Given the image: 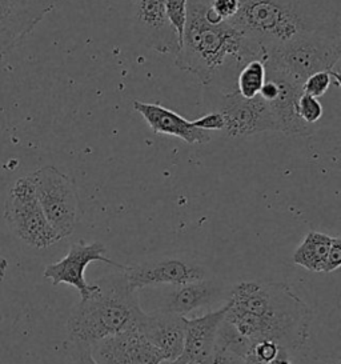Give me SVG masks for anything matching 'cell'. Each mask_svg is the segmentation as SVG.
<instances>
[{
  "mask_svg": "<svg viewBox=\"0 0 341 364\" xmlns=\"http://www.w3.org/2000/svg\"><path fill=\"white\" fill-rule=\"evenodd\" d=\"M225 321L252 343L272 342L289 351L305 348L312 310L286 283L249 280L229 291Z\"/></svg>",
  "mask_w": 341,
  "mask_h": 364,
  "instance_id": "6da1fadb",
  "label": "cell"
},
{
  "mask_svg": "<svg viewBox=\"0 0 341 364\" xmlns=\"http://www.w3.org/2000/svg\"><path fill=\"white\" fill-rule=\"evenodd\" d=\"M229 24L266 50L303 35L341 38L340 0H237Z\"/></svg>",
  "mask_w": 341,
  "mask_h": 364,
  "instance_id": "7a4b0ae2",
  "label": "cell"
},
{
  "mask_svg": "<svg viewBox=\"0 0 341 364\" xmlns=\"http://www.w3.org/2000/svg\"><path fill=\"white\" fill-rule=\"evenodd\" d=\"M176 67L210 86L228 59L239 70L254 59L263 60L261 50L229 23L210 22L199 0H188L185 24L176 53Z\"/></svg>",
  "mask_w": 341,
  "mask_h": 364,
  "instance_id": "3957f363",
  "label": "cell"
},
{
  "mask_svg": "<svg viewBox=\"0 0 341 364\" xmlns=\"http://www.w3.org/2000/svg\"><path fill=\"white\" fill-rule=\"evenodd\" d=\"M96 289L75 306L67 321L72 343L92 346L104 338L134 328L144 310L139 291L123 271L96 280Z\"/></svg>",
  "mask_w": 341,
  "mask_h": 364,
  "instance_id": "277c9868",
  "label": "cell"
},
{
  "mask_svg": "<svg viewBox=\"0 0 341 364\" xmlns=\"http://www.w3.org/2000/svg\"><path fill=\"white\" fill-rule=\"evenodd\" d=\"M341 38L303 35L266 50V70L284 76L298 86L321 71H335L340 62Z\"/></svg>",
  "mask_w": 341,
  "mask_h": 364,
  "instance_id": "5b68a950",
  "label": "cell"
},
{
  "mask_svg": "<svg viewBox=\"0 0 341 364\" xmlns=\"http://www.w3.org/2000/svg\"><path fill=\"white\" fill-rule=\"evenodd\" d=\"M4 220L13 235L33 248L44 250L62 240L43 213L28 175L11 186L4 204Z\"/></svg>",
  "mask_w": 341,
  "mask_h": 364,
  "instance_id": "8992f818",
  "label": "cell"
},
{
  "mask_svg": "<svg viewBox=\"0 0 341 364\" xmlns=\"http://www.w3.org/2000/svg\"><path fill=\"white\" fill-rule=\"evenodd\" d=\"M43 213L62 239L72 235L79 216V193L74 181L53 166L28 175Z\"/></svg>",
  "mask_w": 341,
  "mask_h": 364,
  "instance_id": "52a82bcc",
  "label": "cell"
},
{
  "mask_svg": "<svg viewBox=\"0 0 341 364\" xmlns=\"http://www.w3.org/2000/svg\"><path fill=\"white\" fill-rule=\"evenodd\" d=\"M107 248L102 242L85 243L79 240L72 243L68 254L59 262L44 268V278L53 282V286L68 284L79 291L82 300L87 299L96 289V284L87 283L85 272L92 262H103L109 266L123 269L124 266L106 257Z\"/></svg>",
  "mask_w": 341,
  "mask_h": 364,
  "instance_id": "ba28073f",
  "label": "cell"
},
{
  "mask_svg": "<svg viewBox=\"0 0 341 364\" xmlns=\"http://www.w3.org/2000/svg\"><path fill=\"white\" fill-rule=\"evenodd\" d=\"M224 129L231 138H245L266 131H277L271 108L260 95L244 99L236 90L222 97L219 111Z\"/></svg>",
  "mask_w": 341,
  "mask_h": 364,
  "instance_id": "9c48e42d",
  "label": "cell"
},
{
  "mask_svg": "<svg viewBox=\"0 0 341 364\" xmlns=\"http://www.w3.org/2000/svg\"><path fill=\"white\" fill-rule=\"evenodd\" d=\"M53 9L51 0H0V59L19 47Z\"/></svg>",
  "mask_w": 341,
  "mask_h": 364,
  "instance_id": "30bf717a",
  "label": "cell"
},
{
  "mask_svg": "<svg viewBox=\"0 0 341 364\" xmlns=\"http://www.w3.org/2000/svg\"><path fill=\"white\" fill-rule=\"evenodd\" d=\"M134 28L139 41L159 54H176L179 36L167 15L166 0H134Z\"/></svg>",
  "mask_w": 341,
  "mask_h": 364,
  "instance_id": "8fae6325",
  "label": "cell"
},
{
  "mask_svg": "<svg viewBox=\"0 0 341 364\" xmlns=\"http://www.w3.org/2000/svg\"><path fill=\"white\" fill-rule=\"evenodd\" d=\"M97 364H158L161 353L136 328H129L104 338L91 346Z\"/></svg>",
  "mask_w": 341,
  "mask_h": 364,
  "instance_id": "7c38bea8",
  "label": "cell"
},
{
  "mask_svg": "<svg viewBox=\"0 0 341 364\" xmlns=\"http://www.w3.org/2000/svg\"><path fill=\"white\" fill-rule=\"evenodd\" d=\"M134 289L156 286H180L202 280L204 268L180 259H163L138 266H124L121 269Z\"/></svg>",
  "mask_w": 341,
  "mask_h": 364,
  "instance_id": "4fadbf2b",
  "label": "cell"
},
{
  "mask_svg": "<svg viewBox=\"0 0 341 364\" xmlns=\"http://www.w3.org/2000/svg\"><path fill=\"white\" fill-rule=\"evenodd\" d=\"M185 319L173 312L155 310L146 312L139 319L136 328L163 356L164 360H176L184 347Z\"/></svg>",
  "mask_w": 341,
  "mask_h": 364,
  "instance_id": "5bb4252c",
  "label": "cell"
},
{
  "mask_svg": "<svg viewBox=\"0 0 341 364\" xmlns=\"http://www.w3.org/2000/svg\"><path fill=\"white\" fill-rule=\"evenodd\" d=\"M228 303L202 316L185 319L184 347L176 364H205L212 355L219 330L225 321Z\"/></svg>",
  "mask_w": 341,
  "mask_h": 364,
  "instance_id": "9a60e30c",
  "label": "cell"
},
{
  "mask_svg": "<svg viewBox=\"0 0 341 364\" xmlns=\"http://www.w3.org/2000/svg\"><path fill=\"white\" fill-rule=\"evenodd\" d=\"M132 106L156 135L173 136L188 144H207L212 139L211 132L199 129L196 120L190 122L161 105L135 100Z\"/></svg>",
  "mask_w": 341,
  "mask_h": 364,
  "instance_id": "2e32d148",
  "label": "cell"
},
{
  "mask_svg": "<svg viewBox=\"0 0 341 364\" xmlns=\"http://www.w3.org/2000/svg\"><path fill=\"white\" fill-rule=\"evenodd\" d=\"M266 71V77L276 83V95L271 99L268 106L275 119L277 131L288 136H309L313 134V126L307 124L298 115V97L303 94L301 87L276 73Z\"/></svg>",
  "mask_w": 341,
  "mask_h": 364,
  "instance_id": "e0dca14e",
  "label": "cell"
},
{
  "mask_svg": "<svg viewBox=\"0 0 341 364\" xmlns=\"http://www.w3.org/2000/svg\"><path fill=\"white\" fill-rule=\"evenodd\" d=\"M168 287L170 289L164 291L166 294L163 295L161 303L156 310L173 312L184 318L191 312L212 306L213 303L222 299L225 294L223 284L204 279Z\"/></svg>",
  "mask_w": 341,
  "mask_h": 364,
  "instance_id": "ac0fdd59",
  "label": "cell"
},
{
  "mask_svg": "<svg viewBox=\"0 0 341 364\" xmlns=\"http://www.w3.org/2000/svg\"><path fill=\"white\" fill-rule=\"evenodd\" d=\"M333 237L318 231H309L295 250L292 260L295 264L312 272H325Z\"/></svg>",
  "mask_w": 341,
  "mask_h": 364,
  "instance_id": "d6986e66",
  "label": "cell"
},
{
  "mask_svg": "<svg viewBox=\"0 0 341 364\" xmlns=\"http://www.w3.org/2000/svg\"><path fill=\"white\" fill-rule=\"evenodd\" d=\"M266 80V65L260 59L245 63L237 74L236 91L244 99L257 97Z\"/></svg>",
  "mask_w": 341,
  "mask_h": 364,
  "instance_id": "ffe728a7",
  "label": "cell"
},
{
  "mask_svg": "<svg viewBox=\"0 0 341 364\" xmlns=\"http://www.w3.org/2000/svg\"><path fill=\"white\" fill-rule=\"evenodd\" d=\"M341 77L339 73L336 71H321L313 75L309 76L308 79L303 83L301 91L303 94H307L309 97H323L332 83L340 87Z\"/></svg>",
  "mask_w": 341,
  "mask_h": 364,
  "instance_id": "44dd1931",
  "label": "cell"
},
{
  "mask_svg": "<svg viewBox=\"0 0 341 364\" xmlns=\"http://www.w3.org/2000/svg\"><path fill=\"white\" fill-rule=\"evenodd\" d=\"M298 115L309 126H313L323 118V106L318 97H309L307 94H301L298 97Z\"/></svg>",
  "mask_w": 341,
  "mask_h": 364,
  "instance_id": "7402d4cb",
  "label": "cell"
},
{
  "mask_svg": "<svg viewBox=\"0 0 341 364\" xmlns=\"http://www.w3.org/2000/svg\"><path fill=\"white\" fill-rule=\"evenodd\" d=\"M187 4H188V0H166L167 15H168L170 24L173 26L175 31L178 33V36H179V46H180L184 24H185Z\"/></svg>",
  "mask_w": 341,
  "mask_h": 364,
  "instance_id": "603a6c76",
  "label": "cell"
},
{
  "mask_svg": "<svg viewBox=\"0 0 341 364\" xmlns=\"http://www.w3.org/2000/svg\"><path fill=\"white\" fill-rule=\"evenodd\" d=\"M245 356L234 353V350L215 343L212 355L205 364H244Z\"/></svg>",
  "mask_w": 341,
  "mask_h": 364,
  "instance_id": "cb8c5ba5",
  "label": "cell"
},
{
  "mask_svg": "<svg viewBox=\"0 0 341 364\" xmlns=\"http://www.w3.org/2000/svg\"><path fill=\"white\" fill-rule=\"evenodd\" d=\"M278 350H280V347H277L276 344L272 342H260L252 344V351L256 353V356L266 363H271L276 358Z\"/></svg>",
  "mask_w": 341,
  "mask_h": 364,
  "instance_id": "d4e9b609",
  "label": "cell"
},
{
  "mask_svg": "<svg viewBox=\"0 0 341 364\" xmlns=\"http://www.w3.org/2000/svg\"><path fill=\"white\" fill-rule=\"evenodd\" d=\"M197 127L204 129V131H220L224 129L223 117L219 112H210L204 115L202 118L196 119Z\"/></svg>",
  "mask_w": 341,
  "mask_h": 364,
  "instance_id": "484cf974",
  "label": "cell"
},
{
  "mask_svg": "<svg viewBox=\"0 0 341 364\" xmlns=\"http://www.w3.org/2000/svg\"><path fill=\"white\" fill-rule=\"evenodd\" d=\"M341 266V242L340 237H333V243L330 247V257L327 262V267L325 272H333L336 269H339Z\"/></svg>",
  "mask_w": 341,
  "mask_h": 364,
  "instance_id": "4316f807",
  "label": "cell"
},
{
  "mask_svg": "<svg viewBox=\"0 0 341 364\" xmlns=\"http://www.w3.org/2000/svg\"><path fill=\"white\" fill-rule=\"evenodd\" d=\"M75 364H97L91 355V346L74 343Z\"/></svg>",
  "mask_w": 341,
  "mask_h": 364,
  "instance_id": "83f0119b",
  "label": "cell"
},
{
  "mask_svg": "<svg viewBox=\"0 0 341 364\" xmlns=\"http://www.w3.org/2000/svg\"><path fill=\"white\" fill-rule=\"evenodd\" d=\"M269 364H292L291 363V358H289V353L287 350L280 348L277 353L276 358Z\"/></svg>",
  "mask_w": 341,
  "mask_h": 364,
  "instance_id": "f1b7e54d",
  "label": "cell"
},
{
  "mask_svg": "<svg viewBox=\"0 0 341 364\" xmlns=\"http://www.w3.org/2000/svg\"><path fill=\"white\" fill-rule=\"evenodd\" d=\"M244 364H269L264 362V360H261L260 358H257L256 356V353L252 351V347H251V350H249V353H247V356H245Z\"/></svg>",
  "mask_w": 341,
  "mask_h": 364,
  "instance_id": "f546056e",
  "label": "cell"
},
{
  "mask_svg": "<svg viewBox=\"0 0 341 364\" xmlns=\"http://www.w3.org/2000/svg\"><path fill=\"white\" fill-rule=\"evenodd\" d=\"M9 268V262L7 259L0 254V284L3 283V280L6 278V272Z\"/></svg>",
  "mask_w": 341,
  "mask_h": 364,
  "instance_id": "4dcf8cb0",
  "label": "cell"
},
{
  "mask_svg": "<svg viewBox=\"0 0 341 364\" xmlns=\"http://www.w3.org/2000/svg\"><path fill=\"white\" fill-rule=\"evenodd\" d=\"M158 364H176L175 362H170V360H163V362H160Z\"/></svg>",
  "mask_w": 341,
  "mask_h": 364,
  "instance_id": "1f68e13d",
  "label": "cell"
}]
</instances>
